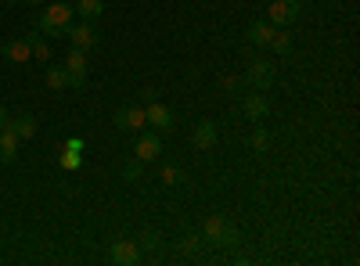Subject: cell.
<instances>
[{"mask_svg": "<svg viewBox=\"0 0 360 266\" xmlns=\"http://www.w3.org/2000/svg\"><path fill=\"white\" fill-rule=\"evenodd\" d=\"M72 15H76V8H72V4H51V8H44V11H40L37 29H40V33H44L47 40H65L69 25H72Z\"/></svg>", "mask_w": 360, "mask_h": 266, "instance_id": "cell-1", "label": "cell"}, {"mask_svg": "<svg viewBox=\"0 0 360 266\" xmlns=\"http://www.w3.org/2000/svg\"><path fill=\"white\" fill-rule=\"evenodd\" d=\"M202 241L213 245V248H231L238 241V227L227 216H209L202 223Z\"/></svg>", "mask_w": 360, "mask_h": 266, "instance_id": "cell-2", "label": "cell"}, {"mask_svg": "<svg viewBox=\"0 0 360 266\" xmlns=\"http://www.w3.org/2000/svg\"><path fill=\"white\" fill-rule=\"evenodd\" d=\"M299 0H274V4L266 8V22L270 25H278V29H288L295 18H299Z\"/></svg>", "mask_w": 360, "mask_h": 266, "instance_id": "cell-3", "label": "cell"}, {"mask_svg": "<svg viewBox=\"0 0 360 266\" xmlns=\"http://www.w3.org/2000/svg\"><path fill=\"white\" fill-rule=\"evenodd\" d=\"M274 79H278V72H274V65H270L266 58H256V62L245 69V83L256 86V91H270V86H274Z\"/></svg>", "mask_w": 360, "mask_h": 266, "instance_id": "cell-4", "label": "cell"}, {"mask_svg": "<svg viewBox=\"0 0 360 266\" xmlns=\"http://www.w3.org/2000/svg\"><path fill=\"white\" fill-rule=\"evenodd\" d=\"M137 259H141V245L130 241V238H119V241L108 245V262L112 266H137Z\"/></svg>", "mask_w": 360, "mask_h": 266, "instance_id": "cell-5", "label": "cell"}, {"mask_svg": "<svg viewBox=\"0 0 360 266\" xmlns=\"http://www.w3.org/2000/svg\"><path fill=\"white\" fill-rule=\"evenodd\" d=\"M112 123H115V130H123V133H141V130L148 126L144 108H141V105H127V108H119Z\"/></svg>", "mask_w": 360, "mask_h": 266, "instance_id": "cell-6", "label": "cell"}, {"mask_svg": "<svg viewBox=\"0 0 360 266\" xmlns=\"http://www.w3.org/2000/svg\"><path fill=\"white\" fill-rule=\"evenodd\" d=\"M144 119H148V126H152L159 137L166 133H173V112L166 108V105H159V101H148V108H144Z\"/></svg>", "mask_w": 360, "mask_h": 266, "instance_id": "cell-7", "label": "cell"}, {"mask_svg": "<svg viewBox=\"0 0 360 266\" xmlns=\"http://www.w3.org/2000/svg\"><path fill=\"white\" fill-rule=\"evenodd\" d=\"M162 155V137L152 130V133H137V144H134V159H141V162H155Z\"/></svg>", "mask_w": 360, "mask_h": 266, "instance_id": "cell-8", "label": "cell"}, {"mask_svg": "<svg viewBox=\"0 0 360 266\" xmlns=\"http://www.w3.org/2000/svg\"><path fill=\"white\" fill-rule=\"evenodd\" d=\"M65 40H72V47H76V51H90V47L98 44V29L90 25V22L69 25V33H65Z\"/></svg>", "mask_w": 360, "mask_h": 266, "instance_id": "cell-9", "label": "cell"}, {"mask_svg": "<svg viewBox=\"0 0 360 266\" xmlns=\"http://www.w3.org/2000/svg\"><path fill=\"white\" fill-rule=\"evenodd\" d=\"M191 147H195V152H213V147H217V123H213V119H202V123L195 126Z\"/></svg>", "mask_w": 360, "mask_h": 266, "instance_id": "cell-10", "label": "cell"}, {"mask_svg": "<svg viewBox=\"0 0 360 266\" xmlns=\"http://www.w3.org/2000/svg\"><path fill=\"white\" fill-rule=\"evenodd\" d=\"M65 76H69V86H83L86 83V54L72 47V54L65 58Z\"/></svg>", "mask_w": 360, "mask_h": 266, "instance_id": "cell-11", "label": "cell"}, {"mask_svg": "<svg viewBox=\"0 0 360 266\" xmlns=\"http://www.w3.org/2000/svg\"><path fill=\"white\" fill-rule=\"evenodd\" d=\"M274 29H278V25H270L266 18H259V22H252V25L245 29V36H249L256 47H270V40H274Z\"/></svg>", "mask_w": 360, "mask_h": 266, "instance_id": "cell-12", "label": "cell"}, {"mask_svg": "<svg viewBox=\"0 0 360 266\" xmlns=\"http://www.w3.org/2000/svg\"><path fill=\"white\" fill-rule=\"evenodd\" d=\"M4 58H8V62H15V65H25L29 58H33V47H29L25 36L22 40H8L4 44Z\"/></svg>", "mask_w": 360, "mask_h": 266, "instance_id": "cell-13", "label": "cell"}, {"mask_svg": "<svg viewBox=\"0 0 360 266\" xmlns=\"http://www.w3.org/2000/svg\"><path fill=\"white\" fill-rule=\"evenodd\" d=\"M242 112L249 115L252 123H259V119H266V112H270V101H266L263 94H249V98L242 101Z\"/></svg>", "mask_w": 360, "mask_h": 266, "instance_id": "cell-14", "label": "cell"}, {"mask_svg": "<svg viewBox=\"0 0 360 266\" xmlns=\"http://www.w3.org/2000/svg\"><path fill=\"white\" fill-rule=\"evenodd\" d=\"M8 130L18 140H29V137H37V119L33 115H15V119H8Z\"/></svg>", "mask_w": 360, "mask_h": 266, "instance_id": "cell-15", "label": "cell"}, {"mask_svg": "<svg viewBox=\"0 0 360 266\" xmlns=\"http://www.w3.org/2000/svg\"><path fill=\"white\" fill-rule=\"evenodd\" d=\"M76 15L83 18V22H94V18H101L105 15V0H76Z\"/></svg>", "mask_w": 360, "mask_h": 266, "instance_id": "cell-16", "label": "cell"}, {"mask_svg": "<svg viewBox=\"0 0 360 266\" xmlns=\"http://www.w3.org/2000/svg\"><path fill=\"white\" fill-rule=\"evenodd\" d=\"M18 159V137L4 126L0 130V162H15Z\"/></svg>", "mask_w": 360, "mask_h": 266, "instance_id": "cell-17", "label": "cell"}, {"mask_svg": "<svg viewBox=\"0 0 360 266\" xmlns=\"http://www.w3.org/2000/svg\"><path fill=\"white\" fill-rule=\"evenodd\" d=\"M25 40H29V47H33L37 62H47V65H51V44H47V36L40 33V29H37V33H29Z\"/></svg>", "mask_w": 360, "mask_h": 266, "instance_id": "cell-18", "label": "cell"}, {"mask_svg": "<svg viewBox=\"0 0 360 266\" xmlns=\"http://www.w3.org/2000/svg\"><path fill=\"white\" fill-rule=\"evenodd\" d=\"M202 245H205V241H202V234H184L176 248L184 252V255H198V252H202Z\"/></svg>", "mask_w": 360, "mask_h": 266, "instance_id": "cell-19", "label": "cell"}, {"mask_svg": "<svg viewBox=\"0 0 360 266\" xmlns=\"http://www.w3.org/2000/svg\"><path fill=\"white\" fill-rule=\"evenodd\" d=\"M270 47H274L278 54H288V51H292V33H288V29H274V40H270Z\"/></svg>", "mask_w": 360, "mask_h": 266, "instance_id": "cell-20", "label": "cell"}, {"mask_svg": "<svg viewBox=\"0 0 360 266\" xmlns=\"http://www.w3.org/2000/svg\"><path fill=\"white\" fill-rule=\"evenodd\" d=\"M47 86H51V91H65V86H69V76H65V69H47Z\"/></svg>", "mask_w": 360, "mask_h": 266, "instance_id": "cell-21", "label": "cell"}, {"mask_svg": "<svg viewBox=\"0 0 360 266\" xmlns=\"http://www.w3.org/2000/svg\"><path fill=\"white\" fill-rule=\"evenodd\" d=\"M159 176H162V184H166V187H180V184H184V173H180L176 166H169V162L162 166Z\"/></svg>", "mask_w": 360, "mask_h": 266, "instance_id": "cell-22", "label": "cell"}, {"mask_svg": "<svg viewBox=\"0 0 360 266\" xmlns=\"http://www.w3.org/2000/svg\"><path fill=\"white\" fill-rule=\"evenodd\" d=\"M141 173H144V162H141V159H130V162L123 166V180L137 184V180H141Z\"/></svg>", "mask_w": 360, "mask_h": 266, "instance_id": "cell-23", "label": "cell"}, {"mask_svg": "<svg viewBox=\"0 0 360 266\" xmlns=\"http://www.w3.org/2000/svg\"><path fill=\"white\" fill-rule=\"evenodd\" d=\"M137 245H141V252H144V248H148V252H159V248H162V238H159L155 230H148V234H141Z\"/></svg>", "mask_w": 360, "mask_h": 266, "instance_id": "cell-24", "label": "cell"}, {"mask_svg": "<svg viewBox=\"0 0 360 266\" xmlns=\"http://www.w3.org/2000/svg\"><path fill=\"white\" fill-rule=\"evenodd\" d=\"M249 144H252V152H256V155H266V147H270V133H266V130H256Z\"/></svg>", "mask_w": 360, "mask_h": 266, "instance_id": "cell-25", "label": "cell"}, {"mask_svg": "<svg viewBox=\"0 0 360 266\" xmlns=\"http://www.w3.org/2000/svg\"><path fill=\"white\" fill-rule=\"evenodd\" d=\"M58 162H62V169H69V173H72V169H79V166H83V155H79V152H65V147H62V159H58Z\"/></svg>", "mask_w": 360, "mask_h": 266, "instance_id": "cell-26", "label": "cell"}, {"mask_svg": "<svg viewBox=\"0 0 360 266\" xmlns=\"http://www.w3.org/2000/svg\"><path fill=\"white\" fill-rule=\"evenodd\" d=\"M220 91L238 94V91H242V76H220Z\"/></svg>", "mask_w": 360, "mask_h": 266, "instance_id": "cell-27", "label": "cell"}, {"mask_svg": "<svg viewBox=\"0 0 360 266\" xmlns=\"http://www.w3.org/2000/svg\"><path fill=\"white\" fill-rule=\"evenodd\" d=\"M65 152H79L83 155V137H69L65 140Z\"/></svg>", "mask_w": 360, "mask_h": 266, "instance_id": "cell-28", "label": "cell"}, {"mask_svg": "<svg viewBox=\"0 0 360 266\" xmlns=\"http://www.w3.org/2000/svg\"><path fill=\"white\" fill-rule=\"evenodd\" d=\"M8 4H29V8H37L40 0H8Z\"/></svg>", "mask_w": 360, "mask_h": 266, "instance_id": "cell-29", "label": "cell"}, {"mask_svg": "<svg viewBox=\"0 0 360 266\" xmlns=\"http://www.w3.org/2000/svg\"><path fill=\"white\" fill-rule=\"evenodd\" d=\"M4 126H8V112H4V108H0V130H4Z\"/></svg>", "mask_w": 360, "mask_h": 266, "instance_id": "cell-30", "label": "cell"}]
</instances>
